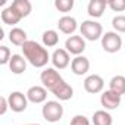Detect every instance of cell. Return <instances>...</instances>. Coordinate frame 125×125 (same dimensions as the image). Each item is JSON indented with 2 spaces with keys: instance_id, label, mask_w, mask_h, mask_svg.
Segmentation results:
<instances>
[{
  "instance_id": "cell-1",
  "label": "cell",
  "mask_w": 125,
  "mask_h": 125,
  "mask_svg": "<svg viewBox=\"0 0 125 125\" xmlns=\"http://www.w3.org/2000/svg\"><path fill=\"white\" fill-rule=\"evenodd\" d=\"M21 49H22V53H24V57L27 59V62H30L34 68H44L47 65V62L52 60L47 49L37 41L28 40Z\"/></svg>"
},
{
  "instance_id": "cell-2",
  "label": "cell",
  "mask_w": 125,
  "mask_h": 125,
  "mask_svg": "<svg viewBox=\"0 0 125 125\" xmlns=\"http://www.w3.org/2000/svg\"><path fill=\"white\" fill-rule=\"evenodd\" d=\"M80 32L84 40L96 41L103 37V27L94 19H87V21H83V24L80 25Z\"/></svg>"
},
{
  "instance_id": "cell-3",
  "label": "cell",
  "mask_w": 125,
  "mask_h": 125,
  "mask_svg": "<svg viewBox=\"0 0 125 125\" xmlns=\"http://www.w3.org/2000/svg\"><path fill=\"white\" fill-rule=\"evenodd\" d=\"M41 113L47 122H59L63 116V106L57 100H47L41 109Z\"/></svg>"
},
{
  "instance_id": "cell-4",
  "label": "cell",
  "mask_w": 125,
  "mask_h": 125,
  "mask_svg": "<svg viewBox=\"0 0 125 125\" xmlns=\"http://www.w3.org/2000/svg\"><path fill=\"white\" fill-rule=\"evenodd\" d=\"M40 81H41V84H43V87L46 90L53 91L54 88H57L65 80L60 77V74L54 68H46L40 74Z\"/></svg>"
},
{
  "instance_id": "cell-5",
  "label": "cell",
  "mask_w": 125,
  "mask_h": 125,
  "mask_svg": "<svg viewBox=\"0 0 125 125\" xmlns=\"http://www.w3.org/2000/svg\"><path fill=\"white\" fill-rule=\"evenodd\" d=\"M102 47L106 53H116L122 47V38L115 31H107L102 37Z\"/></svg>"
},
{
  "instance_id": "cell-6",
  "label": "cell",
  "mask_w": 125,
  "mask_h": 125,
  "mask_svg": "<svg viewBox=\"0 0 125 125\" xmlns=\"http://www.w3.org/2000/svg\"><path fill=\"white\" fill-rule=\"evenodd\" d=\"M8 102H9V109H12V112L21 113L27 109L28 106V97L27 94L21 93V91H13L8 96Z\"/></svg>"
},
{
  "instance_id": "cell-7",
  "label": "cell",
  "mask_w": 125,
  "mask_h": 125,
  "mask_svg": "<svg viewBox=\"0 0 125 125\" xmlns=\"http://www.w3.org/2000/svg\"><path fill=\"white\" fill-rule=\"evenodd\" d=\"M65 50L71 54L81 56V53L85 50V40L81 35H71L65 41Z\"/></svg>"
},
{
  "instance_id": "cell-8",
  "label": "cell",
  "mask_w": 125,
  "mask_h": 125,
  "mask_svg": "<svg viewBox=\"0 0 125 125\" xmlns=\"http://www.w3.org/2000/svg\"><path fill=\"white\" fill-rule=\"evenodd\" d=\"M104 88V80L97 75V74H93V75H88L85 80H84V90L90 94H97V93H102Z\"/></svg>"
},
{
  "instance_id": "cell-9",
  "label": "cell",
  "mask_w": 125,
  "mask_h": 125,
  "mask_svg": "<svg viewBox=\"0 0 125 125\" xmlns=\"http://www.w3.org/2000/svg\"><path fill=\"white\" fill-rule=\"evenodd\" d=\"M72 60L69 57V53L65 49H56L52 53V63H53L54 69H65L69 66Z\"/></svg>"
},
{
  "instance_id": "cell-10",
  "label": "cell",
  "mask_w": 125,
  "mask_h": 125,
  "mask_svg": "<svg viewBox=\"0 0 125 125\" xmlns=\"http://www.w3.org/2000/svg\"><path fill=\"white\" fill-rule=\"evenodd\" d=\"M100 103L104 107V110H115L121 104V96L113 93L112 90H106L100 96Z\"/></svg>"
},
{
  "instance_id": "cell-11",
  "label": "cell",
  "mask_w": 125,
  "mask_h": 125,
  "mask_svg": "<svg viewBox=\"0 0 125 125\" xmlns=\"http://www.w3.org/2000/svg\"><path fill=\"white\" fill-rule=\"evenodd\" d=\"M27 97H28V102H31L34 104L44 103L46 99H47V90L41 85H32V87L28 88Z\"/></svg>"
},
{
  "instance_id": "cell-12",
  "label": "cell",
  "mask_w": 125,
  "mask_h": 125,
  "mask_svg": "<svg viewBox=\"0 0 125 125\" xmlns=\"http://www.w3.org/2000/svg\"><path fill=\"white\" fill-rule=\"evenodd\" d=\"M57 27H59V31H60V32H63V34H66V35H71V34H74V32L77 31L78 24H77V19H75L74 16L65 15V16H62V18L57 21Z\"/></svg>"
},
{
  "instance_id": "cell-13",
  "label": "cell",
  "mask_w": 125,
  "mask_h": 125,
  "mask_svg": "<svg viewBox=\"0 0 125 125\" xmlns=\"http://www.w3.org/2000/svg\"><path fill=\"white\" fill-rule=\"evenodd\" d=\"M71 69L75 75H84L90 69V60L85 56H75L71 62Z\"/></svg>"
},
{
  "instance_id": "cell-14",
  "label": "cell",
  "mask_w": 125,
  "mask_h": 125,
  "mask_svg": "<svg viewBox=\"0 0 125 125\" xmlns=\"http://www.w3.org/2000/svg\"><path fill=\"white\" fill-rule=\"evenodd\" d=\"M9 69L15 75H21L27 71V59L21 54H12L9 62Z\"/></svg>"
},
{
  "instance_id": "cell-15",
  "label": "cell",
  "mask_w": 125,
  "mask_h": 125,
  "mask_svg": "<svg viewBox=\"0 0 125 125\" xmlns=\"http://www.w3.org/2000/svg\"><path fill=\"white\" fill-rule=\"evenodd\" d=\"M52 93L59 99V102H66V100H71V99H72V96H74V88H72L68 83L63 81L57 88H54Z\"/></svg>"
},
{
  "instance_id": "cell-16",
  "label": "cell",
  "mask_w": 125,
  "mask_h": 125,
  "mask_svg": "<svg viewBox=\"0 0 125 125\" xmlns=\"http://www.w3.org/2000/svg\"><path fill=\"white\" fill-rule=\"evenodd\" d=\"M107 3L104 0H90V3L87 6V12L91 18H100L106 9Z\"/></svg>"
},
{
  "instance_id": "cell-17",
  "label": "cell",
  "mask_w": 125,
  "mask_h": 125,
  "mask_svg": "<svg viewBox=\"0 0 125 125\" xmlns=\"http://www.w3.org/2000/svg\"><path fill=\"white\" fill-rule=\"evenodd\" d=\"M9 41L13 44V46H24L27 41H28V37H27V32L22 30V28H12L10 32H9Z\"/></svg>"
},
{
  "instance_id": "cell-18",
  "label": "cell",
  "mask_w": 125,
  "mask_h": 125,
  "mask_svg": "<svg viewBox=\"0 0 125 125\" xmlns=\"http://www.w3.org/2000/svg\"><path fill=\"white\" fill-rule=\"evenodd\" d=\"M10 6L16 10V13L21 18H27L32 10V5L30 0H13Z\"/></svg>"
},
{
  "instance_id": "cell-19",
  "label": "cell",
  "mask_w": 125,
  "mask_h": 125,
  "mask_svg": "<svg viewBox=\"0 0 125 125\" xmlns=\"http://www.w3.org/2000/svg\"><path fill=\"white\" fill-rule=\"evenodd\" d=\"M2 21H3V24H6V25H16L22 18L16 13V10L12 8V6H8L6 9H3L2 10Z\"/></svg>"
},
{
  "instance_id": "cell-20",
  "label": "cell",
  "mask_w": 125,
  "mask_h": 125,
  "mask_svg": "<svg viewBox=\"0 0 125 125\" xmlns=\"http://www.w3.org/2000/svg\"><path fill=\"white\" fill-rule=\"evenodd\" d=\"M91 122H93V125H112L113 119L107 110H96L93 113Z\"/></svg>"
},
{
  "instance_id": "cell-21",
  "label": "cell",
  "mask_w": 125,
  "mask_h": 125,
  "mask_svg": "<svg viewBox=\"0 0 125 125\" xmlns=\"http://www.w3.org/2000/svg\"><path fill=\"white\" fill-rule=\"evenodd\" d=\"M109 90H112L113 93H116L119 96L125 94V77L124 75H115L109 81Z\"/></svg>"
},
{
  "instance_id": "cell-22",
  "label": "cell",
  "mask_w": 125,
  "mask_h": 125,
  "mask_svg": "<svg viewBox=\"0 0 125 125\" xmlns=\"http://www.w3.org/2000/svg\"><path fill=\"white\" fill-rule=\"evenodd\" d=\"M41 41H43L44 47H54V46H57V43H59V34H57V31H54V30L44 31L43 35H41Z\"/></svg>"
},
{
  "instance_id": "cell-23",
  "label": "cell",
  "mask_w": 125,
  "mask_h": 125,
  "mask_svg": "<svg viewBox=\"0 0 125 125\" xmlns=\"http://www.w3.org/2000/svg\"><path fill=\"white\" fill-rule=\"evenodd\" d=\"M54 8L59 12H71L74 8V0H54Z\"/></svg>"
},
{
  "instance_id": "cell-24",
  "label": "cell",
  "mask_w": 125,
  "mask_h": 125,
  "mask_svg": "<svg viewBox=\"0 0 125 125\" xmlns=\"http://www.w3.org/2000/svg\"><path fill=\"white\" fill-rule=\"evenodd\" d=\"M112 27L115 32H125V15H118L112 19Z\"/></svg>"
},
{
  "instance_id": "cell-25",
  "label": "cell",
  "mask_w": 125,
  "mask_h": 125,
  "mask_svg": "<svg viewBox=\"0 0 125 125\" xmlns=\"http://www.w3.org/2000/svg\"><path fill=\"white\" fill-rule=\"evenodd\" d=\"M10 57H12V54H10L9 47H6V46H0V63H2V65L9 63V62H10Z\"/></svg>"
},
{
  "instance_id": "cell-26",
  "label": "cell",
  "mask_w": 125,
  "mask_h": 125,
  "mask_svg": "<svg viewBox=\"0 0 125 125\" xmlns=\"http://www.w3.org/2000/svg\"><path fill=\"white\" fill-rule=\"evenodd\" d=\"M107 6L113 12H122L125 10V0H112V2L107 3Z\"/></svg>"
},
{
  "instance_id": "cell-27",
  "label": "cell",
  "mask_w": 125,
  "mask_h": 125,
  "mask_svg": "<svg viewBox=\"0 0 125 125\" xmlns=\"http://www.w3.org/2000/svg\"><path fill=\"white\" fill-rule=\"evenodd\" d=\"M69 125H91V124H90L88 118H85L84 115H75V116L71 119Z\"/></svg>"
},
{
  "instance_id": "cell-28",
  "label": "cell",
  "mask_w": 125,
  "mask_h": 125,
  "mask_svg": "<svg viewBox=\"0 0 125 125\" xmlns=\"http://www.w3.org/2000/svg\"><path fill=\"white\" fill-rule=\"evenodd\" d=\"M8 107H9L8 97L2 96V97H0V115H5V113H6V110H8Z\"/></svg>"
},
{
  "instance_id": "cell-29",
  "label": "cell",
  "mask_w": 125,
  "mask_h": 125,
  "mask_svg": "<svg viewBox=\"0 0 125 125\" xmlns=\"http://www.w3.org/2000/svg\"><path fill=\"white\" fill-rule=\"evenodd\" d=\"M24 125H40V124H24Z\"/></svg>"
}]
</instances>
